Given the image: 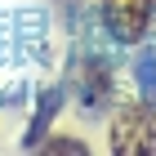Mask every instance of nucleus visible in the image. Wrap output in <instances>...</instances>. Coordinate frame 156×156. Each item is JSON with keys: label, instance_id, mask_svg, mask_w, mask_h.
Masks as SVG:
<instances>
[{"label": "nucleus", "instance_id": "nucleus-4", "mask_svg": "<svg viewBox=\"0 0 156 156\" xmlns=\"http://www.w3.org/2000/svg\"><path fill=\"white\" fill-rule=\"evenodd\" d=\"M45 152L49 156H89V147H85L80 138H49Z\"/></svg>", "mask_w": 156, "mask_h": 156}, {"label": "nucleus", "instance_id": "nucleus-3", "mask_svg": "<svg viewBox=\"0 0 156 156\" xmlns=\"http://www.w3.org/2000/svg\"><path fill=\"white\" fill-rule=\"evenodd\" d=\"M107 103H112V72L98 58H89L85 72H80V107L89 112V116H98Z\"/></svg>", "mask_w": 156, "mask_h": 156}, {"label": "nucleus", "instance_id": "nucleus-6", "mask_svg": "<svg viewBox=\"0 0 156 156\" xmlns=\"http://www.w3.org/2000/svg\"><path fill=\"white\" fill-rule=\"evenodd\" d=\"M138 85L147 89V98H156V62H152V58L138 62Z\"/></svg>", "mask_w": 156, "mask_h": 156}, {"label": "nucleus", "instance_id": "nucleus-7", "mask_svg": "<svg viewBox=\"0 0 156 156\" xmlns=\"http://www.w3.org/2000/svg\"><path fill=\"white\" fill-rule=\"evenodd\" d=\"M67 5H72V0H62V9H67Z\"/></svg>", "mask_w": 156, "mask_h": 156}, {"label": "nucleus", "instance_id": "nucleus-1", "mask_svg": "<svg viewBox=\"0 0 156 156\" xmlns=\"http://www.w3.org/2000/svg\"><path fill=\"white\" fill-rule=\"evenodd\" d=\"M112 152L116 156H152L156 152V112L147 103H129L112 120Z\"/></svg>", "mask_w": 156, "mask_h": 156}, {"label": "nucleus", "instance_id": "nucleus-5", "mask_svg": "<svg viewBox=\"0 0 156 156\" xmlns=\"http://www.w3.org/2000/svg\"><path fill=\"white\" fill-rule=\"evenodd\" d=\"M54 107H58V94H49V98H45V107H40V116L31 120V134H27V147H36V138L45 134V125H49V116H54Z\"/></svg>", "mask_w": 156, "mask_h": 156}, {"label": "nucleus", "instance_id": "nucleus-2", "mask_svg": "<svg viewBox=\"0 0 156 156\" xmlns=\"http://www.w3.org/2000/svg\"><path fill=\"white\" fill-rule=\"evenodd\" d=\"M152 18H156V0H103V27L120 45H138L152 31Z\"/></svg>", "mask_w": 156, "mask_h": 156}]
</instances>
